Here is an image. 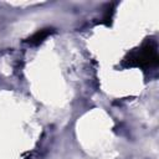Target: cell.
<instances>
[{"mask_svg":"<svg viewBox=\"0 0 159 159\" xmlns=\"http://www.w3.org/2000/svg\"><path fill=\"white\" fill-rule=\"evenodd\" d=\"M158 63L157 47L153 42H145L138 50L130 52L124 58V66L127 67H152Z\"/></svg>","mask_w":159,"mask_h":159,"instance_id":"6da1fadb","label":"cell"},{"mask_svg":"<svg viewBox=\"0 0 159 159\" xmlns=\"http://www.w3.org/2000/svg\"><path fill=\"white\" fill-rule=\"evenodd\" d=\"M52 34V29H42V30H39L37 32H35L34 35H31L26 42H29L30 45H40L41 42L45 41L46 37H48L50 35Z\"/></svg>","mask_w":159,"mask_h":159,"instance_id":"7a4b0ae2","label":"cell"}]
</instances>
